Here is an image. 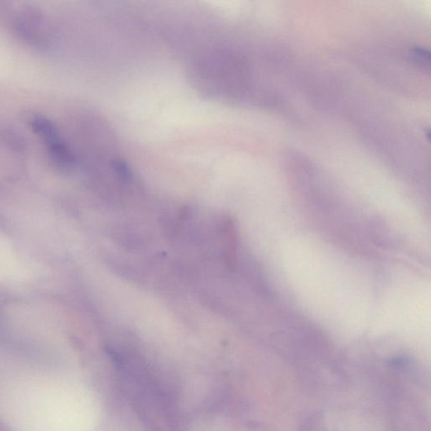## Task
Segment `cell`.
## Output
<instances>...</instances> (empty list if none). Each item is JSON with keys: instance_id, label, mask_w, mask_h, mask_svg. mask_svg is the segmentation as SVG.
<instances>
[{"instance_id": "6da1fadb", "label": "cell", "mask_w": 431, "mask_h": 431, "mask_svg": "<svg viewBox=\"0 0 431 431\" xmlns=\"http://www.w3.org/2000/svg\"><path fill=\"white\" fill-rule=\"evenodd\" d=\"M33 126L36 133L45 143L54 160L61 166H69L73 163V157L58 129L47 119L34 117Z\"/></svg>"}, {"instance_id": "7a4b0ae2", "label": "cell", "mask_w": 431, "mask_h": 431, "mask_svg": "<svg viewBox=\"0 0 431 431\" xmlns=\"http://www.w3.org/2000/svg\"><path fill=\"white\" fill-rule=\"evenodd\" d=\"M411 59L418 68L425 71V69H430V52L422 47H415L411 51Z\"/></svg>"}]
</instances>
